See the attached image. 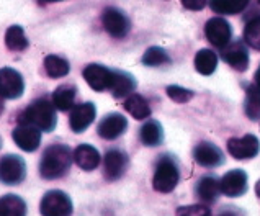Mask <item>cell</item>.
<instances>
[{
	"label": "cell",
	"instance_id": "obj_1",
	"mask_svg": "<svg viewBox=\"0 0 260 216\" xmlns=\"http://www.w3.org/2000/svg\"><path fill=\"white\" fill-rule=\"evenodd\" d=\"M74 159V154L66 144H53L43 152L41 164H40V174L46 180H54L61 178L68 174L71 169V164Z\"/></svg>",
	"mask_w": 260,
	"mask_h": 216
},
{
	"label": "cell",
	"instance_id": "obj_2",
	"mask_svg": "<svg viewBox=\"0 0 260 216\" xmlns=\"http://www.w3.org/2000/svg\"><path fill=\"white\" fill-rule=\"evenodd\" d=\"M56 107L53 100L49 102L48 99H38L29 103L18 118V125H31L44 133L53 131L56 128Z\"/></svg>",
	"mask_w": 260,
	"mask_h": 216
},
{
	"label": "cell",
	"instance_id": "obj_3",
	"mask_svg": "<svg viewBox=\"0 0 260 216\" xmlns=\"http://www.w3.org/2000/svg\"><path fill=\"white\" fill-rule=\"evenodd\" d=\"M178 178H180V174H178L177 164L170 158H162L157 162V167H155L152 187L155 192L169 193L177 187Z\"/></svg>",
	"mask_w": 260,
	"mask_h": 216
},
{
	"label": "cell",
	"instance_id": "obj_4",
	"mask_svg": "<svg viewBox=\"0 0 260 216\" xmlns=\"http://www.w3.org/2000/svg\"><path fill=\"white\" fill-rule=\"evenodd\" d=\"M26 177V164L17 154H7L0 159V182L5 185H18Z\"/></svg>",
	"mask_w": 260,
	"mask_h": 216
},
{
	"label": "cell",
	"instance_id": "obj_5",
	"mask_svg": "<svg viewBox=\"0 0 260 216\" xmlns=\"http://www.w3.org/2000/svg\"><path fill=\"white\" fill-rule=\"evenodd\" d=\"M40 211L43 216H71L72 202L68 193L61 190H51L43 197Z\"/></svg>",
	"mask_w": 260,
	"mask_h": 216
},
{
	"label": "cell",
	"instance_id": "obj_6",
	"mask_svg": "<svg viewBox=\"0 0 260 216\" xmlns=\"http://www.w3.org/2000/svg\"><path fill=\"white\" fill-rule=\"evenodd\" d=\"M25 92V80L23 76L12 68L0 69V95L4 99H20Z\"/></svg>",
	"mask_w": 260,
	"mask_h": 216
},
{
	"label": "cell",
	"instance_id": "obj_7",
	"mask_svg": "<svg viewBox=\"0 0 260 216\" xmlns=\"http://www.w3.org/2000/svg\"><path fill=\"white\" fill-rule=\"evenodd\" d=\"M102 23L103 28L107 29V33L113 38H124L131 28L128 17L121 10L113 9V7H108V9L103 10Z\"/></svg>",
	"mask_w": 260,
	"mask_h": 216
},
{
	"label": "cell",
	"instance_id": "obj_8",
	"mask_svg": "<svg viewBox=\"0 0 260 216\" xmlns=\"http://www.w3.org/2000/svg\"><path fill=\"white\" fill-rule=\"evenodd\" d=\"M228 151L234 159H252L260 151V143L254 135H246L242 138H231L228 141Z\"/></svg>",
	"mask_w": 260,
	"mask_h": 216
},
{
	"label": "cell",
	"instance_id": "obj_9",
	"mask_svg": "<svg viewBox=\"0 0 260 216\" xmlns=\"http://www.w3.org/2000/svg\"><path fill=\"white\" fill-rule=\"evenodd\" d=\"M82 74H84L85 82L93 88V90H96V92L110 90L111 80H113V71L111 69L105 68V66H100V64H88Z\"/></svg>",
	"mask_w": 260,
	"mask_h": 216
},
{
	"label": "cell",
	"instance_id": "obj_10",
	"mask_svg": "<svg viewBox=\"0 0 260 216\" xmlns=\"http://www.w3.org/2000/svg\"><path fill=\"white\" fill-rule=\"evenodd\" d=\"M205 35L211 44L218 48H224L231 41V26L222 17H214L206 21Z\"/></svg>",
	"mask_w": 260,
	"mask_h": 216
},
{
	"label": "cell",
	"instance_id": "obj_11",
	"mask_svg": "<svg viewBox=\"0 0 260 216\" xmlns=\"http://www.w3.org/2000/svg\"><path fill=\"white\" fill-rule=\"evenodd\" d=\"M219 187L226 197H241L247 192V174L241 169L229 170L219 180Z\"/></svg>",
	"mask_w": 260,
	"mask_h": 216
},
{
	"label": "cell",
	"instance_id": "obj_12",
	"mask_svg": "<svg viewBox=\"0 0 260 216\" xmlns=\"http://www.w3.org/2000/svg\"><path fill=\"white\" fill-rule=\"evenodd\" d=\"M15 144L25 152H33L40 147L41 143V131L31 125H18L12 133Z\"/></svg>",
	"mask_w": 260,
	"mask_h": 216
},
{
	"label": "cell",
	"instance_id": "obj_13",
	"mask_svg": "<svg viewBox=\"0 0 260 216\" xmlns=\"http://www.w3.org/2000/svg\"><path fill=\"white\" fill-rule=\"evenodd\" d=\"M128 167V156L120 149H110L103 159V174L107 180H118Z\"/></svg>",
	"mask_w": 260,
	"mask_h": 216
},
{
	"label": "cell",
	"instance_id": "obj_14",
	"mask_svg": "<svg viewBox=\"0 0 260 216\" xmlns=\"http://www.w3.org/2000/svg\"><path fill=\"white\" fill-rule=\"evenodd\" d=\"M221 56L222 59L231 66L233 69L244 72L247 69L249 66V53H247V48L246 44L241 43V41H236V43H228L224 48L221 51Z\"/></svg>",
	"mask_w": 260,
	"mask_h": 216
},
{
	"label": "cell",
	"instance_id": "obj_15",
	"mask_svg": "<svg viewBox=\"0 0 260 216\" xmlns=\"http://www.w3.org/2000/svg\"><path fill=\"white\" fill-rule=\"evenodd\" d=\"M95 115H96V110L93 103H82V105H77L71 111V116H69V125H71V130L74 133H84L88 126H90L95 120Z\"/></svg>",
	"mask_w": 260,
	"mask_h": 216
},
{
	"label": "cell",
	"instance_id": "obj_16",
	"mask_svg": "<svg viewBox=\"0 0 260 216\" xmlns=\"http://www.w3.org/2000/svg\"><path fill=\"white\" fill-rule=\"evenodd\" d=\"M128 128V120L120 113H110L107 115L99 125V136L103 139H116L121 136Z\"/></svg>",
	"mask_w": 260,
	"mask_h": 216
},
{
	"label": "cell",
	"instance_id": "obj_17",
	"mask_svg": "<svg viewBox=\"0 0 260 216\" xmlns=\"http://www.w3.org/2000/svg\"><path fill=\"white\" fill-rule=\"evenodd\" d=\"M193 158L203 167H218L224 162L222 151L211 143H200L193 151Z\"/></svg>",
	"mask_w": 260,
	"mask_h": 216
},
{
	"label": "cell",
	"instance_id": "obj_18",
	"mask_svg": "<svg viewBox=\"0 0 260 216\" xmlns=\"http://www.w3.org/2000/svg\"><path fill=\"white\" fill-rule=\"evenodd\" d=\"M74 161L84 170H93L100 164V152L90 144H80L74 151Z\"/></svg>",
	"mask_w": 260,
	"mask_h": 216
},
{
	"label": "cell",
	"instance_id": "obj_19",
	"mask_svg": "<svg viewBox=\"0 0 260 216\" xmlns=\"http://www.w3.org/2000/svg\"><path fill=\"white\" fill-rule=\"evenodd\" d=\"M135 87H136V82L133 79V76H129V74H126L123 71H113V80H111L110 90L113 94L115 99L126 97L135 90Z\"/></svg>",
	"mask_w": 260,
	"mask_h": 216
},
{
	"label": "cell",
	"instance_id": "obj_20",
	"mask_svg": "<svg viewBox=\"0 0 260 216\" xmlns=\"http://www.w3.org/2000/svg\"><path fill=\"white\" fill-rule=\"evenodd\" d=\"M124 110L135 118V120H146L151 115V107L144 97L139 94H131L124 102Z\"/></svg>",
	"mask_w": 260,
	"mask_h": 216
},
{
	"label": "cell",
	"instance_id": "obj_21",
	"mask_svg": "<svg viewBox=\"0 0 260 216\" xmlns=\"http://www.w3.org/2000/svg\"><path fill=\"white\" fill-rule=\"evenodd\" d=\"M76 87L71 84L59 85L56 90L53 92V103L57 110L68 111L72 108L74 102H76Z\"/></svg>",
	"mask_w": 260,
	"mask_h": 216
},
{
	"label": "cell",
	"instance_id": "obj_22",
	"mask_svg": "<svg viewBox=\"0 0 260 216\" xmlns=\"http://www.w3.org/2000/svg\"><path fill=\"white\" fill-rule=\"evenodd\" d=\"M0 216H26V203L18 195H4L0 198Z\"/></svg>",
	"mask_w": 260,
	"mask_h": 216
},
{
	"label": "cell",
	"instance_id": "obj_23",
	"mask_svg": "<svg viewBox=\"0 0 260 216\" xmlns=\"http://www.w3.org/2000/svg\"><path fill=\"white\" fill-rule=\"evenodd\" d=\"M5 46H7V49L15 51V53L25 51L28 48V40H26V35L23 32V28L18 26V25H12V26L7 28Z\"/></svg>",
	"mask_w": 260,
	"mask_h": 216
},
{
	"label": "cell",
	"instance_id": "obj_24",
	"mask_svg": "<svg viewBox=\"0 0 260 216\" xmlns=\"http://www.w3.org/2000/svg\"><path fill=\"white\" fill-rule=\"evenodd\" d=\"M221 192L219 182L213 175H205L203 178H200V182L197 185V193L203 202L213 203L218 198Z\"/></svg>",
	"mask_w": 260,
	"mask_h": 216
},
{
	"label": "cell",
	"instance_id": "obj_25",
	"mask_svg": "<svg viewBox=\"0 0 260 216\" xmlns=\"http://www.w3.org/2000/svg\"><path fill=\"white\" fill-rule=\"evenodd\" d=\"M44 71H46L49 77L59 79V77L68 76L71 71V66L68 59H64L57 54H49L44 57Z\"/></svg>",
	"mask_w": 260,
	"mask_h": 216
},
{
	"label": "cell",
	"instance_id": "obj_26",
	"mask_svg": "<svg viewBox=\"0 0 260 216\" xmlns=\"http://www.w3.org/2000/svg\"><path fill=\"white\" fill-rule=\"evenodd\" d=\"M139 136H141V141H143V144L152 147V146H159L162 143V139H164V131H162L160 123L149 120L147 123H144L143 128H141Z\"/></svg>",
	"mask_w": 260,
	"mask_h": 216
},
{
	"label": "cell",
	"instance_id": "obj_27",
	"mask_svg": "<svg viewBox=\"0 0 260 216\" xmlns=\"http://www.w3.org/2000/svg\"><path fill=\"white\" fill-rule=\"evenodd\" d=\"M218 66V56L213 53L211 49H202L198 51L195 56V69L203 74V76H210L216 71Z\"/></svg>",
	"mask_w": 260,
	"mask_h": 216
},
{
	"label": "cell",
	"instance_id": "obj_28",
	"mask_svg": "<svg viewBox=\"0 0 260 216\" xmlns=\"http://www.w3.org/2000/svg\"><path fill=\"white\" fill-rule=\"evenodd\" d=\"M247 5H249V0H210L211 10L221 15L241 13Z\"/></svg>",
	"mask_w": 260,
	"mask_h": 216
},
{
	"label": "cell",
	"instance_id": "obj_29",
	"mask_svg": "<svg viewBox=\"0 0 260 216\" xmlns=\"http://www.w3.org/2000/svg\"><path fill=\"white\" fill-rule=\"evenodd\" d=\"M246 115L250 120H258L260 118V88L257 85H249L246 94Z\"/></svg>",
	"mask_w": 260,
	"mask_h": 216
},
{
	"label": "cell",
	"instance_id": "obj_30",
	"mask_svg": "<svg viewBox=\"0 0 260 216\" xmlns=\"http://www.w3.org/2000/svg\"><path fill=\"white\" fill-rule=\"evenodd\" d=\"M244 41L247 46L260 51V17L252 18L244 28Z\"/></svg>",
	"mask_w": 260,
	"mask_h": 216
},
{
	"label": "cell",
	"instance_id": "obj_31",
	"mask_svg": "<svg viewBox=\"0 0 260 216\" xmlns=\"http://www.w3.org/2000/svg\"><path fill=\"white\" fill-rule=\"evenodd\" d=\"M143 63H144V66H149V68H157V66L170 63V57L166 53V49L157 48V46H152V48H149L144 53Z\"/></svg>",
	"mask_w": 260,
	"mask_h": 216
},
{
	"label": "cell",
	"instance_id": "obj_32",
	"mask_svg": "<svg viewBox=\"0 0 260 216\" xmlns=\"http://www.w3.org/2000/svg\"><path fill=\"white\" fill-rule=\"evenodd\" d=\"M167 95L177 103H185L193 99V92L188 90V88L178 87V85H170L167 87Z\"/></svg>",
	"mask_w": 260,
	"mask_h": 216
},
{
	"label": "cell",
	"instance_id": "obj_33",
	"mask_svg": "<svg viewBox=\"0 0 260 216\" xmlns=\"http://www.w3.org/2000/svg\"><path fill=\"white\" fill-rule=\"evenodd\" d=\"M177 216H213V214L203 205H188V206L178 208Z\"/></svg>",
	"mask_w": 260,
	"mask_h": 216
},
{
	"label": "cell",
	"instance_id": "obj_34",
	"mask_svg": "<svg viewBox=\"0 0 260 216\" xmlns=\"http://www.w3.org/2000/svg\"><path fill=\"white\" fill-rule=\"evenodd\" d=\"M180 2L188 10H202L206 5V0H180Z\"/></svg>",
	"mask_w": 260,
	"mask_h": 216
},
{
	"label": "cell",
	"instance_id": "obj_35",
	"mask_svg": "<svg viewBox=\"0 0 260 216\" xmlns=\"http://www.w3.org/2000/svg\"><path fill=\"white\" fill-rule=\"evenodd\" d=\"M218 216H246L241 208H236V206H226L224 210H221V213Z\"/></svg>",
	"mask_w": 260,
	"mask_h": 216
},
{
	"label": "cell",
	"instance_id": "obj_36",
	"mask_svg": "<svg viewBox=\"0 0 260 216\" xmlns=\"http://www.w3.org/2000/svg\"><path fill=\"white\" fill-rule=\"evenodd\" d=\"M255 85L260 88V66H258V69H257V72H255Z\"/></svg>",
	"mask_w": 260,
	"mask_h": 216
},
{
	"label": "cell",
	"instance_id": "obj_37",
	"mask_svg": "<svg viewBox=\"0 0 260 216\" xmlns=\"http://www.w3.org/2000/svg\"><path fill=\"white\" fill-rule=\"evenodd\" d=\"M4 107H5V105H4V97L0 95V115L4 113Z\"/></svg>",
	"mask_w": 260,
	"mask_h": 216
},
{
	"label": "cell",
	"instance_id": "obj_38",
	"mask_svg": "<svg viewBox=\"0 0 260 216\" xmlns=\"http://www.w3.org/2000/svg\"><path fill=\"white\" fill-rule=\"evenodd\" d=\"M255 193H257V195L260 197V180H258V182L255 183Z\"/></svg>",
	"mask_w": 260,
	"mask_h": 216
},
{
	"label": "cell",
	"instance_id": "obj_39",
	"mask_svg": "<svg viewBox=\"0 0 260 216\" xmlns=\"http://www.w3.org/2000/svg\"><path fill=\"white\" fill-rule=\"evenodd\" d=\"M41 2H46V4H53V2H61V0H41Z\"/></svg>",
	"mask_w": 260,
	"mask_h": 216
},
{
	"label": "cell",
	"instance_id": "obj_40",
	"mask_svg": "<svg viewBox=\"0 0 260 216\" xmlns=\"http://www.w3.org/2000/svg\"><path fill=\"white\" fill-rule=\"evenodd\" d=\"M258 2H260V0H258Z\"/></svg>",
	"mask_w": 260,
	"mask_h": 216
}]
</instances>
